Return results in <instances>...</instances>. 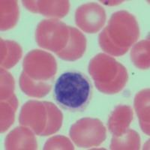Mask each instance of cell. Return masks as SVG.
Masks as SVG:
<instances>
[{
  "label": "cell",
  "instance_id": "cell-8",
  "mask_svg": "<svg viewBox=\"0 0 150 150\" xmlns=\"http://www.w3.org/2000/svg\"><path fill=\"white\" fill-rule=\"evenodd\" d=\"M134 107L142 130L149 135V89H144L137 95Z\"/></svg>",
  "mask_w": 150,
  "mask_h": 150
},
{
  "label": "cell",
  "instance_id": "cell-5",
  "mask_svg": "<svg viewBox=\"0 0 150 150\" xmlns=\"http://www.w3.org/2000/svg\"><path fill=\"white\" fill-rule=\"evenodd\" d=\"M75 20L77 26L84 32L96 33L104 25L106 13L101 6L95 2H90L77 8Z\"/></svg>",
  "mask_w": 150,
  "mask_h": 150
},
{
  "label": "cell",
  "instance_id": "cell-4",
  "mask_svg": "<svg viewBox=\"0 0 150 150\" xmlns=\"http://www.w3.org/2000/svg\"><path fill=\"white\" fill-rule=\"evenodd\" d=\"M70 137L77 146H95L100 145L106 139V129L98 119L84 118L72 125Z\"/></svg>",
  "mask_w": 150,
  "mask_h": 150
},
{
  "label": "cell",
  "instance_id": "cell-2",
  "mask_svg": "<svg viewBox=\"0 0 150 150\" xmlns=\"http://www.w3.org/2000/svg\"><path fill=\"white\" fill-rule=\"evenodd\" d=\"M139 33L138 24L133 15L122 11L116 12L99 35V44L107 53L121 56L138 39Z\"/></svg>",
  "mask_w": 150,
  "mask_h": 150
},
{
  "label": "cell",
  "instance_id": "cell-10",
  "mask_svg": "<svg viewBox=\"0 0 150 150\" xmlns=\"http://www.w3.org/2000/svg\"><path fill=\"white\" fill-rule=\"evenodd\" d=\"M131 59L134 65L141 69L149 68V41L144 40L137 44L131 50Z\"/></svg>",
  "mask_w": 150,
  "mask_h": 150
},
{
  "label": "cell",
  "instance_id": "cell-3",
  "mask_svg": "<svg viewBox=\"0 0 150 150\" xmlns=\"http://www.w3.org/2000/svg\"><path fill=\"white\" fill-rule=\"evenodd\" d=\"M89 71L95 80L96 88L105 94L120 92L128 80L125 68L115 59L103 53L91 60Z\"/></svg>",
  "mask_w": 150,
  "mask_h": 150
},
{
  "label": "cell",
  "instance_id": "cell-1",
  "mask_svg": "<svg viewBox=\"0 0 150 150\" xmlns=\"http://www.w3.org/2000/svg\"><path fill=\"white\" fill-rule=\"evenodd\" d=\"M92 96V86L84 74L68 71L60 75L53 89V97L60 108L70 112H82Z\"/></svg>",
  "mask_w": 150,
  "mask_h": 150
},
{
  "label": "cell",
  "instance_id": "cell-9",
  "mask_svg": "<svg viewBox=\"0 0 150 150\" xmlns=\"http://www.w3.org/2000/svg\"><path fill=\"white\" fill-rule=\"evenodd\" d=\"M111 149H139L140 137L133 130H128L120 137H112Z\"/></svg>",
  "mask_w": 150,
  "mask_h": 150
},
{
  "label": "cell",
  "instance_id": "cell-6",
  "mask_svg": "<svg viewBox=\"0 0 150 150\" xmlns=\"http://www.w3.org/2000/svg\"><path fill=\"white\" fill-rule=\"evenodd\" d=\"M133 119V111L131 107L118 106L112 111L108 121V128L113 137H120L128 130Z\"/></svg>",
  "mask_w": 150,
  "mask_h": 150
},
{
  "label": "cell",
  "instance_id": "cell-7",
  "mask_svg": "<svg viewBox=\"0 0 150 150\" xmlns=\"http://www.w3.org/2000/svg\"><path fill=\"white\" fill-rule=\"evenodd\" d=\"M70 29L71 31V39L69 41L68 46L62 50L60 52H58L56 54L62 59L74 61L82 57L83 54L85 52L86 44H79L86 42V38L83 35L81 34L77 29H74L72 26H70Z\"/></svg>",
  "mask_w": 150,
  "mask_h": 150
}]
</instances>
